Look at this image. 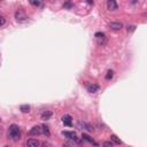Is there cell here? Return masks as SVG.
<instances>
[{"mask_svg":"<svg viewBox=\"0 0 147 147\" xmlns=\"http://www.w3.org/2000/svg\"><path fill=\"white\" fill-rule=\"evenodd\" d=\"M117 4L115 1H113V0H109V1H107V8L109 9V11H116L117 9Z\"/></svg>","mask_w":147,"mask_h":147,"instance_id":"10","label":"cell"},{"mask_svg":"<svg viewBox=\"0 0 147 147\" xmlns=\"http://www.w3.org/2000/svg\"><path fill=\"white\" fill-rule=\"evenodd\" d=\"M42 129H43V132L45 133V134H47V136H49V130H48V128L46 126V125H43L42 126Z\"/></svg>","mask_w":147,"mask_h":147,"instance_id":"18","label":"cell"},{"mask_svg":"<svg viewBox=\"0 0 147 147\" xmlns=\"http://www.w3.org/2000/svg\"><path fill=\"white\" fill-rule=\"evenodd\" d=\"M94 37H95V39H97L99 45H105L106 42H107V38H106V35L104 32H97Z\"/></svg>","mask_w":147,"mask_h":147,"instance_id":"3","label":"cell"},{"mask_svg":"<svg viewBox=\"0 0 147 147\" xmlns=\"http://www.w3.org/2000/svg\"><path fill=\"white\" fill-rule=\"evenodd\" d=\"M109 27H110V29L111 30H115V31H118V30H121L122 29V23L121 22H111L110 24H109Z\"/></svg>","mask_w":147,"mask_h":147,"instance_id":"7","label":"cell"},{"mask_svg":"<svg viewBox=\"0 0 147 147\" xmlns=\"http://www.w3.org/2000/svg\"><path fill=\"white\" fill-rule=\"evenodd\" d=\"M144 16H147V12H146V13H144Z\"/></svg>","mask_w":147,"mask_h":147,"instance_id":"23","label":"cell"},{"mask_svg":"<svg viewBox=\"0 0 147 147\" xmlns=\"http://www.w3.org/2000/svg\"><path fill=\"white\" fill-rule=\"evenodd\" d=\"M52 115H53V113L51 110H44L42 113V115H40V117H42V120H44V121H47L52 117Z\"/></svg>","mask_w":147,"mask_h":147,"instance_id":"8","label":"cell"},{"mask_svg":"<svg viewBox=\"0 0 147 147\" xmlns=\"http://www.w3.org/2000/svg\"><path fill=\"white\" fill-rule=\"evenodd\" d=\"M63 8H73V4L71 2H65V4H63Z\"/></svg>","mask_w":147,"mask_h":147,"instance_id":"20","label":"cell"},{"mask_svg":"<svg viewBox=\"0 0 147 147\" xmlns=\"http://www.w3.org/2000/svg\"><path fill=\"white\" fill-rule=\"evenodd\" d=\"M4 147H8V146H4Z\"/></svg>","mask_w":147,"mask_h":147,"instance_id":"25","label":"cell"},{"mask_svg":"<svg viewBox=\"0 0 147 147\" xmlns=\"http://www.w3.org/2000/svg\"><path fill=\"white\" fill-rule=\"evenodd\" d=\"M87 91L90 93H95L99 91V85L98 84H91V85L87 86Z\"/></svg>","mask_w":147,"mask_h":147,"instance_id":"11","label":"cell"},{"mask_svg":"<svg viewBox=\"0 0 147 147\" xmlns=\"http://www.w3.org/2000/svg\"><path fill=\"white\" fill-rule=\"evenodd\" d=\"M79 126H83V129L87 130L89 132H92L93 131V126L91 125V124H89V123H79Z\"/></svg>","mask_w":147,"mask_h":147,"instance_id":"12","label":"cell"},{"mask_svg":"<svg viewBox=\"0 0 147 147\" xmlns=\"http://www.w3.org/2000/svg\"><path fill=\"white\" fill-rule=\"evenodd\" d=\"M62 134L63 136H65L67 138H69V139H73V140H77V134H76V132H70V131H63L62 132Z\"/></svg>","mask_w":147,"mask_h":147,"instance_id":"6","label":"cell"},{"mask_svg":"<svg viewBox=\"0 0 147 147\" xmlns=\"http://www.w3.org/2000/svg\"><path fill=\"white\" fill-rule=\"evenodd\" d=\"M82 138H83V140H86V141H89V143L94 144V141H93V139L91 138V137H90V136H87V134H85V133H83Z\"/></svg>","mask_w":147,"mask_h":147,"instance_id":"15","label":"cell"},{"mask_svg":"<svg viewBox=\"0 0 147 147\" xmlns=\"http://www.w3.org/2000/svg\"><path fill=\"white\" fill-rule=\"evenodd\" d=\"M15 18H16V21L18 23H23V22L27 21V15L24 13L23 11H22V8H18L16 12H15Z\"/></svg>","mask_w":147,"mask_h":147,"instance_id":"2","label":"cell"},{"mask_svg":"<svg viewBox=\"0 0 147 147\" xmlns=\"http://www.w3.org/2000/svg\"><path fill=\"white\" fill-rule=\"evenodd\" d=\"M110 140H111L113 143L117 144V145H121V144H122V141H121L120 139H118V137L115 136V134H111V136H110Z\"/></svg>","mask_w":147,"mask_h":147,"instance_id":"14","label":"cell"},{"mask_svg":"<svg viewBox=\"0 0 147 147\" xmlns=\"http://www.w3.org/2000/svg\"><path fill=\"white\" fill-rule=\"evenodd\" d=\"M30 4L32 6H40L42 2H40V1H30Z\"/></svg>","mask_w":147,"mask_h":147,"instance_id":"21","label":"cell"},{"mask_svg":"<svg viewBox=\"0 0 147 147\" xmlns=\"http://www.w3.org/2000/svg\"><path fill=\"white\" fill-rule=\"evenodd\" d=\"M39 145H40V144H39V141L37 139H32V138H31V139H29L27 141V146L28 147H39Z\"/></svg>","mask_w":147,"mask_h":147,"instance_id":"9","label":"cell"},{"mask_svg":"<svg viewBox=\"0 0 147 147\" xmlns=\"http://www.w3.org/2000/svg\"><path fill=\"white\" fill-rule=\"evenodd\" d=\"M5 24H6V18H5V16H0V27L1 28H4L5 27Z\"/></svg>","mask_w":147,"mask_h":147,"instance_id":"17","label":"cell"},{"mask_svg":"<svg viewBox=\"0 0 147 147\" xmlns=\"http://www.w3.org/2000/svg\"><path fill=\"white\" fill-rule=\"evenodd\" d=\"M42 132H43L42 126L36 125V126H33L32 129H31V130L29 131V134H30V136H38V134H40Z\"/></svg>","mask_w":147,"mask_h":147,"instance_id":"4","label":"cell"},{"mask_svg":"<svg viewBox=\"0 0 147 147\" xmlns=\"http://www.w3.org/2000/svg\"><path fill=\"white\" fill-rule=\"evenodd\" d=\"M8 137H11L12 140L17 141L21 139V129L16 124H12L8 129Z\"/></svg>","mask_w":147,"mask_h":147,"instance_id":"1","label":"cell"},{"mask_svg":"<svg viewBox=\"0 0 147 147\" xmlns=\"http://www.w3.org/2000/svg\"><path fill=\"white\" fill-rule=\"evenodd\" d=\"M62 122H63L64 125L71 126V124H73V117H71L70 115H64V116L62 117Z\"/></svg>","mask_w":147,"mask_h":147,"instance_id":"5","label":"cell"},{"mask_svg":"<svg viewBox=\"0 0 147 147\" xmlns=\"http://www.w3.org/2000/svg\"><path fill=\"white\" fill-rule=\"evenodd\" d=\"M134 28H136V27H133V26H131V27H128V31H133L134 30Z\"/></svg>","mask_w":147,"mask_h":147,"instance_id":"22","label":"cell"},{"mask_svg":"<svg viewBox=\"0 0 147 147\" xmlns=\"http://www.w3.org/2000/svg\"><path fill=\"white\" fill-rule=\"evenodd\" d=\"M20 110L22 113H29L30 111V106L29 105H21L20 106Z\"/></svg>","mask_w":147,"mask_h":147,"instance_id":"13","label":"cell"},{"mask_svg":"<svg viewBox=\"0 0 147 147\" xmlns=\"http://www.w3.org/2000/svg\"><path fill=\"white\" fill-rule=\"evenodd\" d=\"M62 147H68V146H65V145H63V146H62Z\"/></svg>","mask_w":147,"mask_h":147,"instance_id":"24","label":"cell"},{"mask_svg":"<svg viewBox=\"0 0 147 147\" xmlns=\"http://www.w3.org/2000/svg\"><path fill=\"white\" fill-rule=\"evenodd\" d=\"M113 76H114V71H113V70H108L107 75H106V79H107V80L111 79V78H113Z\"/></svg>","mask_w":147,"mask_h":147,"instance_id":"16","label":"cell"},{"mask_svg":"<svg viewBox=\"0 0 147 147\" xmlns=\"http://www.w3.org/2000/svg\"><path fill=\"white\" fill-rule=\"evenodd\" d=\"M102 147H114V145H113L111 141H105L102 144Z\"/></svg>","mask_w":147,"mask_h":147,"instance_id":"19","label":"cell"}]
</instances>
